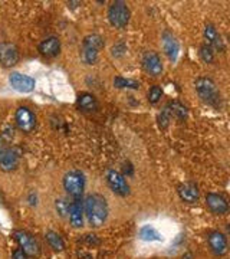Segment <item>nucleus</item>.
<instances>
[{
  "label": "nucleus",
  "mask_w": 230,
  "mask_h": 259,
  "mask_svg": "<svg viewBox=\"0 0 230 259\" xmlns=\"http://www.w3.org/2000/svg\"><path fill=\"white\" fill-rule=\"evenodd\" d=\"M83 214L91 228H101L110 214V206L107 199L100 193H91L83 202Z\"/></svg>",
  "instance_id": "nucleus-1"
},
{
  "label": "nucleus",
  "mask_w": 230,
  "mask_h": 259,
  "mask_svg": "<svg viewBox=\"0 0 230 259\" xmlns=\"http://www.w3.org/2000/svg\"><path fill=\"white\" fill-rule=\"evenodd\" d=\"M194 90L199 95V98L202 100L204 104L219 108L221 105V95L216 82L212 78L207 76H200L194 81Z\"/></svg>",
  "instance_id": "nucleus-2"
},
{
  "label": "nucleus",
  "mask_w": 230,
  "mask_h": 259,
  "mask_svg": "<svg viewBox=\"0 0 230 259\" xmlns=\"http://www.w3.org/2000/svg\"><path fill=\"white\" fill-rule=\"evenodd\" d=\"M131 19V10L128 5L122 0H115L108 8V20L111 26L115 29H125Z\"/></svg>",
  "instance_id": "nucleus-3"
},
{
  "label": "nucleus",
  "mask_w": 230,
  "mask_h": 259,
  "mask_svg": "<svg viewBox=\"0 0 230 259\" xmlns=\"http://www.w3.org/2000/svg\"><path fill=\"white\" fill-rule=\"evenodd\" d=\"M13 239L18 243L19 249L22 250L28 258H36L40 255V245L32 233L18 229L13 232Z\"/></svg>",
  "instance_id": "nucleus-4"
},
{
  "label": "nucleus",
  "mask_w": 230,
  "mask_h": 259,
  "mask_svg": "<svg viewBox=\"0 0 230 259\" xmlns=\"http://www.w3.org/2000/svg\"><path fill=\"white\" fill-rule=\"evenodd\" d=\"M62 185L72 199H81L85 190V176L79 170H71L62 179Z\"/></svg>",
  "instance_id": "nucleus-5"
},
{
  "label": "nucleus",
  "mask_w": 230,
  "mask_h": 259,
  "mask_svg": "<svg viewBox=\"0 0 230 259\" xmlns=\"http://www.w3.org/2000/svg\"><path fill=\"white\" fill-rule=\"evenodd\" d=\"M105 179H107V185L110 187V190L114 194L120 196V197H127L131 193V187H129L128 182L125 176L114 170V168H110L105 175Z\"/></svg>",
  "instance_id": "nucleus-6"
},
{
  "label": "nucleus",
  "mask_w": 230,
  "mask_h": 259,
  "mask_svg": "<svg viewBox=\"0 0 230 259\" xmlns=\"http://www.w3.org/2000/svg\"><path fill=\"white\" fill-rule=\"evenodd\" d=\"M15 122H16V127L22 133L30 134L36 128V115L28 107H19L15 112Z\"/></svg>",
  "instance_id": "nucleus-7"
},
{
  "label": "nucleus",
  "mask_w": 230,
  "mask_h": 259,
  "mask_svg": "<svg viewBox=\"0 0 230 259\" xmlns=\"http://www.w3.org/2000/svg\"><path fill=\"white\" fill-rule=\"evenodd\" d=\"M9 83L15 91L22 94L32 93V91H35V87H36L35 78H32L29 75L20 74V72H12L9 75Z\"/></svg>",
  "instance_id": "nucleus-8"
},
{
  "label": "nucleus",
  "mask_w": 230,
  "mask_h": 259,
  "mask_svg": "<svg viewBox=\"0 0 230 259\" xmlns=\"http://www.w3.org/2000/svg\"><path fill=\"white\" fill-rule=\"evenodd\" d=\"M20 59L19 48L12 42H0V65L3 68H13Z\"/></svg>",
  "instance_id": "nucleus-9"
},
{
  "label": "nucleus",
  "mask_w": 230,
  "mask_h": 259,
  "mask_svg": "<svg viewBox=\"0 0 230 259\" xmlns=\"http://www.w3.org/2000/svg\"><path fill=\"white\" fill-rule=\"evenodd\" d=\"M204 200H206V207L216 216H223L229 212V202L223 194L210 192L206 194Z\"/></svg>",
  "instance_id": "nucleus-10"
},
{
  "label": "nucleus",
  "mask_w": 230,
  "mask_h": 259,
  "mask_svg": "<svg viewBox=\"0 0 230 259\" xmlns=\"http://www.w3.org/2000/svg\"><path fill=\"white\" fill-rule=\"evenodd\" d=\"M141 64H143L144 71L148 75H151V76H160V75L163 74L164 66H163V62H161V58L154 51L144 52L143 59H141Z\"/></svg>",
  "instance_id": "nucleus-11"
},
{
  "label": "nucleus",
  "mask_w": 230,
  "mask_h": 259,
  "mask_svg": "<svg viewBox=\"0 0 230 259\" xmlns=\"http://www.w3.org/2000/svg\"><path fill=\"white\" fill-rule=\"evenodd\" d=\"M20 163V154L15 148L6 147L0 151V170L5 173L15 171Z\"/></svg>",
  "instance_id": "nucleus-12"
},
{
  "label": "nucleus",
  "mask_w": 230,
  "mask_h": 259,
  "mask_svg": "<svg viewBox=\"0 0 230 259\" xmlns=\"http://www.w3.org/2000/svg\"><path fill=\"white\" fill-rule=\"evenodd\" d=\"M207 243L216 256H224L227 253V238L220 231H213L207 235Z\"/></svg>",
  "instance_id": "nucleus-13"
},
{
  "label": "nucleus",
  "mask_w": 230,
  "mask_h": 259,
  "mask_svg": "<svg viewBox=\"0 0 230 259\" xmlns=\"http://www.w3.org/2000/svg\"><path fill=\"white\" fill-rule=\"evenodd\" d=\"M161 45H163V51L166 52L167 58L171 62H175L177 58H178V54H180V44H178L177 37L170 30H164L163 32V35H161Z\"/></svg>",
  "instance_id": "nucleus-14"
},
{
  "label": "nucleus",
  "mask_w": 230,
  "mask_h": 259,
  "mask_svg": "<svg viewBox=\"0 0 230 259\" xmlns=\"http://www.w3.org/2000/svg\"><path fill=\"white\" fill-rule=\"evenodd\" d=\"M177 193L178 197L181 199V202L187 204H194L199 202L200 199V190L199 186L193 183V182H186L177 187Z\"/></svg>",
  "instance_id": "nucleus-15"
},
{
  "label": "nucleus",
  "mask_w": 230,
  "mask_h": 259,
  "mask_svg": "<svg viewBox=\"0 0 230 259\" xmlns=\"http://www.w3.org/2000/svg\"><path fill=\"white\" fill-rule=\"evenodd\" d=\"M68 218H69V223L75 229H81L83 226V202L81 199H74L69 203V210H68Z\"/></svg>",
  "instance_id": "nucleus-16"
},
{
  "label": "nucleus",
  "mask_w": 230,
  "mask_h": 259,
  "mask_svg": "<svg viewBox=\"0 0 230 259\" xmlns=\"http://www.w3.org/2000/svg\"><path fill=\"white\" fill-rule=\"evenodd\" d=\"M203 36L206 39V45L210 47L214 51H219V52H223L224 51V44L221 40L220 33L217 32V29L212 23H207L204 26V30H203Z\"/></svg>",
  "instance_id": "nucleus-17"
},
{
  "label": "nucleus",
  "mask_w": 230,
  "mask_h": 259,
  "mask_svg": "<svg viewBox=\"0 0 230 259\" xmlns=\"http://www.w3.org/2000/svg\"><path fill=\"white\" fill-rule=\"evenodd\" d=\"M98 100L91 93H81L76 98V108L82 114H92L98 111Z\"/></svg>",
  "instance_id": "nucleus-18"
},
{
  "label": "nucleus",
  "mask_w": 230,
  "mask_h": 259,
  "mask_svg": "<svg viewBox=\"0 0 230 259\" xmlns=\"http://www.w3.org/2000/svg\"><path fill=\"white\" fill-rule=\"evenodd\" d=\"M37 51L40 52V55L46 56V58H55L61 54V40L58 36H48L45 37L39 47Z\"/></svg>",
  "instance_id": "nucleus-19"
},
{
  "label": "nucleus",
  "mask_w": 230,
  "mask_h": 259,
  "mask_svg": "<svg viewBox=\"0 0 230 259\" xmlns=\"http://www.w3.org/2000/svg\"><path fill=\"white\" fill-rule=\"evenodd\" d=\"M138 239L144 242H163V235L153 225H144L138 229Z\"/></svg>",
  "instance_id": "nucleus-20"
},
{
  "label": "nucleus",
  "mask_w": 230,
  "mask_h": 259,
  "mask_svg": "<svg viewBox=\"0 0 230 259\" xmlns=\"http://www.w3.org/2000/svg\"><path fill=\"white\" fill-rule=\"evenodd\" d=\"M45 239L48 242V245L55 252H64L65 250V242L58 232L48 231L45 233Z\"/></svg>",
  "instance_id": "nucleus-21"
},
{
  "label": "nucleus",
  "mask_w": 230,
  "mask_h": 259,
  "mask_svg": "<svg viewBox=\"0 0 230 259\" xmlns=\"http://www.w3.org/2000/svg\"><path fill=\"white\" fill-rule=\"evenodd\" d=\"M168 108H170V111H171V115L177 118L178 121H186L187 120V117H189V110H187V107L181 104L180 101H170L168 104Z\"/></svg>",
  "instance_id": "nucleus-22"
},
{
  "label": "nucleus",
  "mask_w": 230,
  "mask_h": 259,
  "mask_svg": "<svg viewBox=\"0 0 230 259\" xmlns=\"http://www.w3.org/2000/svg\"><path fill=\"white\" fill-rule=\"evenodd\" d=\"M82 47L85 48H92V49H95V51H102L104 47H105V40H104V37L101 35H98V33H91V35H86V36L83 37L82 40Z\"/></svg>",
  "instance_id": "nucleus-23"
},
{
  "label": "nucleus",
  "mask_w": 230,
  "mask_h": 259,
  "mask_svg": "<svg viewBox=\"0 0 230 259\" xmlns=\"http://www.w3.org/2000/svg\"><path fill=\"white\" fill-rule=\"evenodd\" d=\"M114 87L118 90H138L140 82L135 79H129V78H124V76L118 75L114 78Z\"/></svg>",
  "instance_id": "nucleus-24"
},
{
  "label": "nucleus",
  "mask_w": 230,
  "mask_h": 259,
  "mask_svg": "<svg viewBox=\"0 0 230 259\" xmlns=\"http://www.w3.org/2000/svg\"><path fill=\"white\" fill-rule=\"evenodd\" d=\"M98 58H100L98 51H95L92 48L82 47V49H81V59L83 61V64L95 65L98 62Z\"/></svg>",
  "instance_id": "nucleus-25"
},
{
  "label": "nucleus",
  "mask_w": 230,
  "mask_h": 259,
  "mask_svg": "<svg viewBox=\"0 0 230 259\" xmlns=\"http://www.w3.org/2000/svg\"><path fill=\"white\" fill-rule=\"evenodd\" d=\"M173 118V115H171V111H170V108H168V105H166L161 111L158 112V115H157V124H158V127L161 130H166L168 125H170V121Z\"/></svg>",
  "instance_id": "nucleus-26"
},
{
  "label": "nucleus",
  "mask_w": 230,
  "mask_h": 259,
  "mask_svg": "<svg viewBox=\"0 0 230 259\" xmlns=\"http://www.w3.org/2000/svg\"><path fill=\"white\" fill-rule=\"evenodd\" d=\"M163 98V88L160 85H153L147 93V100L151 105H156Z\"/></svg>",
  "instance_id": "nucleus-27"
},
{
  "label": "nucleus",
  "mask_w": 230,
  "mask_h": 259,
  "mask_svg": "<svg viewBox=\"0 0 230 259\" xmlns=\"http://www.w3.org/2000/svg\"><path fill=\"white\" fill-rule=\"evenodd\" d=\"M199 56L204 64H213L214 62V51L210 47H207L206 44H203L202 47L199 48Z\"/></svg>",
  "instance_id": "nucleus-28"
},
{
  "label": "nucleus",
  "mask_w": 230,
  "mask_h": 259,
  "mask_svg": "<svg viewBox=\"0 0 230 259\" xmlns=\"http://www.w3.org/2000/svg\"><path fill=\"white\" fill-rule=\"evenodd\" d=\"M69 210V202L66 199H56L55 200V212L59 218H66Z\"/></svg>",
  "instance_id": "nucleus-29"
},
{
  "label": "nucleus",
  "mask_w": 230,
  "mask_h": 259,
  "mask_svg": "<svg viewBox=\"0 0 230 259\" xmlns=\"http://www.w3.org/2000/svg\"><path fill=\"white\" fill-rule=\"evenodd\" d=\"M111 52H112V56H115V58H120V56H122L124 54H125V52H127V48H125V45L121 42V44H118V45L112 47Z\"/></svg>",
  "instance_id": "nucleus-30"
},
{
  "label": "nucleus",
  "mask_w": 230,
  "mask_h": 259,
  "mask_svg": "<svg viewBox=\"0 0 230 259\" xmlns=\"http://www.w3.org/2000/svg\"><path fill=\"white\" fill-rule=\"evenodd\" d=\"M12 259H28V256L22 252V250L19 249H15L13 250V253H12Z\"/></svg>",
  "instance_id": "nucleus-31"
},
{
  "label": "nucleus",
  "mask_w": 230,
  "mask_h": 259,
  "mask_svg": "<svg viewBox=\"0 0 230 259\" xmlns=\"http://www.w3.org/2000/svg\"><path fill=\"white\" fill-rule=\"evenodd\" d=\"M181 259H194V256L192 252H186L183 256H181Z\"/></svg>",
  "instance_id": "nucleus-32"
},
{
  "label": "nucleus",
  "mask_w": 230,
  "mask_h": 259,
  "mask_svg": "<svg viewBox=\"0 0 230 259\" xmlns=\"http://www.w3.org/2000/svg\"><path fill=\"white\" fill-rule=\"evenodd\" d=\"M3 148H6V146H5V140L0 137V151H2Z\"/></svg>",
  "instance_id": "nucleus-33"
}]
</instances>
